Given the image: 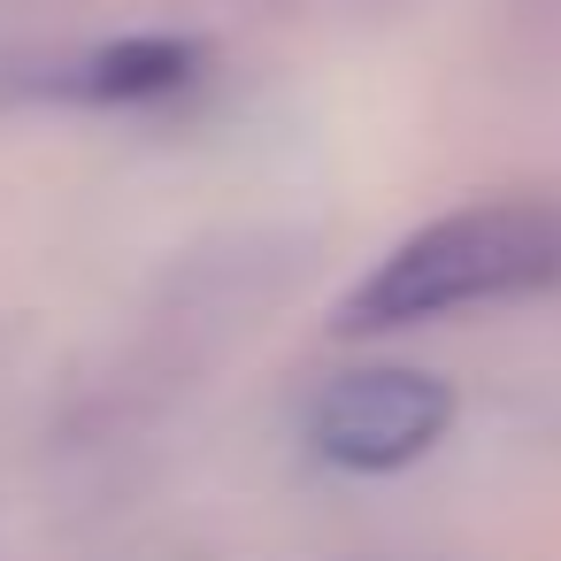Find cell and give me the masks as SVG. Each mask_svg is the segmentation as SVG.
<instances>
[{
	"label": "cell",
	"mask_w": 561,
	"mask_h": 561,
	"mask_svg": "<svg viewBox=\"0 0 561 561\" xmlns=\"http://www.w3.org/2000/svg\"><path fill=\"white\" fill-rule=\"evenodd\" d=\"M561 285V201H484L408 231L346 300L339 331H400L454 308H500Z\"/></svg>",
	"instance_id": "cell-1"
},
{
	"label": "cell",
	"mask_w": 561,
	"mask_h": 561,
	"mask_svg": "<svg viewBox=\"0 0 561 561\" xmlns=\"http://www.w3.org/2000/svg\"><path fill=\"white\" fill-rule=\"evenodd\" d=\"M454 423V385L431 369H346L308 400V446L331 469H408Z\"/></svg>",
	"instance_id": "cell-2"
},
{
	"label": "cell",
	"mask_w": 561,
	"mask_h": 561,
	"mask_svg": "<svg viewBox=\"0 0 561 561\" xmlns=\"http://www.w3.org/2000/svg\"><path fill=\"white\" fill-rule=\"evenodd\" d=\"M208 47L201 39H124V47H101L85 55L78 70L55 78L62 101H93V108H131V101H170L201 78Z\"/></svg>",
	"instance_id": "cell-3"
}]
</instances>
